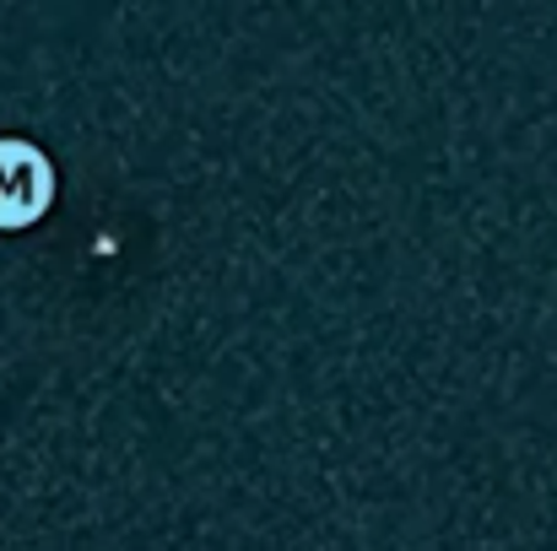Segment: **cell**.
<instances>
[{"mask_svg":"<svg viewBox=\"0 0 557 551\" xmlns=\"http://www.w3.org/2000/svg\"><path fill=\"white\" fill-rule=\"evenodd\" d=\"M60 174L49 152L27 136H0V233H27L49 216Z\"/></svg>","mask_w":557,"mask_h":551,"instance_id":"obj_1","label":"cell"}]
</instances>
